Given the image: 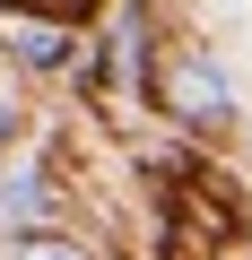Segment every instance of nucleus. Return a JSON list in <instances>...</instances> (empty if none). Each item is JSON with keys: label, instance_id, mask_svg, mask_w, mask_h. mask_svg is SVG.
<instances>
[{"label": "nucleus", "instance_id": "5", "mask_svg": "<svg viewBox=\"0 0 252 260\" xmlns=\"http://www.w3.org/2000/svg\"><path fill=\"white\" fill-rule=\"evenodd\" d=\"M18 130V95H9V78H0V139Z\"/></svg>", "mask_w": 252, "mask_h": 260}, {"label": "nucleus", "instance_id": "4", "mask_svg": "<svg viewBox=\"0 0 252 260\" xmlns=\"http://www.w3.org/2000/svg\"><path fill=\"white\" fill-rule=\"evenodd\" d=\"M9 260H78V251H70V243H52V234H35V243H18Z\"/></svg>", "mask_w": 252, "mask_h": 260}, {"label": "nucleus", "instance_id": "3", "mask_svg": "<svg viewBox=\"0 0 252 260\" xmlns=\"http://www.w3.org/2000/svg\"><path fill=\"white\" fill-rule=\"evenodd\" d=\"M18 52H26V61L44 70V61H61V35H44V26H26V35H18Z\"/></svg>", "mask_w": 252, "mask_h": 260}, {"label": "nucleus", "instance_id": "2", "mask_svg": "<svg viewBox=\"0 0 252 260\" xmlns=\"http://www.w3.org/2000/svg\"><path fill=\"white\" fill-rule=\"evenodd\" d=\"M44 208H52L44 165H18V174H9V191H0V217H44Z\"/></svg>", "mask_w": 252, "mask_h": 260}, {"label": "nucleus", "instance_id": "1", "mask_svg": "<svg viewBox=\"0 0 252 260\" xmlns=\"http://www.w3.org/2000/svg\"><path fill=\"white\" fill-rule=\"evenodd\" d=\"M165 104H174L183 121H226V113H235V87H226L209 61H174V70H165Z\"/></svg>", "mask_w": 252, "mask_h": 260}]
</instances>
